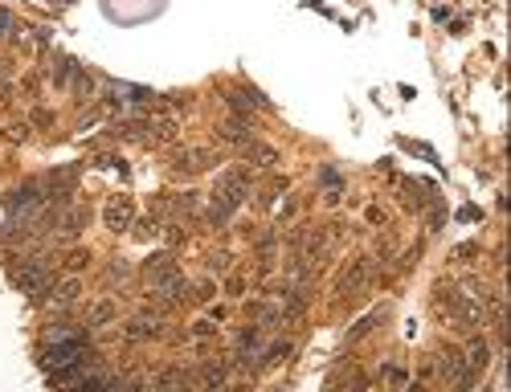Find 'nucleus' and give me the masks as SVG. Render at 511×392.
Instances as JSON below:
<instances>
[{
    "label": "nucleus",
    "mask_w": 511,
    "mask_h": 392,
    "mask_svg": "<svg viewBox=\"0 0 511 392\" xmlns=\"http://www.w3.org/2000/svg\"><path fill=\"white\" fill-rule=\"evenodd\" d=\"M78 294H82V286H78V282H74V278H70V282H62V286H58V290H53V307L62 310V307H70V303H74V298H78Z\"/></svg>",
    "instance_id": "0eeeda50"
},
{
    "label": "nucleus",
    "mask_w": 511,
    "mask_h": 392,
    "mask_svg": "<svg viewBox=\"0 0 511 392\" xmlns=\"http://www.w3.org/2000/svg\"><path fill=\"white\" fill-rule=\"evenodd\" d=\"M13 282H17L25 294L41 298V294H50V286H53V270L45 266V258H21V266H13Z\"/></svg>",
    "instance_id": "f257e3e1"
},
{
    "label": "nucleus",
    "mask_w": 511,
    "mask_h": 392,
    "mask_svg": "<svg viewBox=\"0 0 511 392\" xmlns=\"http://www.w3.org/2000/svg\"><path fill=\"white\" fill-rule=\"evenodd\" d=\"M172 168H176V172H200V168H213V151H209V147H188V151L176 156Z\"/></svg>",
    "instance_id": "20e7f679"
},
{
    "label": "nucleus",
    "mask_w": 511,
    "mask_h": 392,
    "mask_svg": "<svg viewBox=\"0 0 511 392\" xmlns=\"http://www.w3.org/2000/svg\"><path fill=\"white\" fill-rule=\"evenodd\" d=\"M466 364H470L475 372H483V368L491 364V347H487V339H483V335H475V339L466 343Z\"/></svg>",
    "instance_id": "39448f33"
},
{
    "label": "nucleus",
    "mask_w": 511,
    "mask_h": 392,
    "mask_svg": "<svg viewBox=\"0 0 511 392\" xmlns=\"http://www.w3.org/2000/svg\"><path fill=\"white\" fill-rule=\"evenodd\" d=\"M209 270H213V274H225V270H230V254H225V249L213 254V258H209Z\"/></svg>",
    "instance_id": "9d476101"
},
{
    "label": "nucleus",
    "mask_w": 511,
    "mask_h": 392,
    "mask_svg": "<svg viewBox=\"0 0 511 392\" xmlns=\"http://www.w3.org/2000/svg\"><path fill=\"white\" fill-rule=\"evenodd\" d=\"M221 139H230V143H249V123L246 119H225V123H221Z\"/></svg>",
    "instance_id": "423d86ee"
},
{
    "label": "nucleus",
    "mask_w": 511,
    "mask_h": 392,
    "mask_svg": "<svg viewBox=\"0 0 511 392\" xmlns=\"http://www.w3.org/2000/svg\"><path fill=\"white\" fill-rule=\"evenodd\" d=\"M115 319V303H95V310H90V327H102Z\"/></svg>",
    "instance_id": "1a4fd4ad"
},
{
    "label": "nucleus",
    "mask_w": 511,
    "mask_h": 392,
    "mask_svg": "<svg viewBox=\"0 0 511 392\" xmlns=\"http://www.w3.org/2000/svg\"><path fill=\"white\" fill-rule=\"evenodd\" d=\"M102 221H107L111 233H123V229H131V221H135V205L127 196H115V200L102 209Z\"/></svg>",
    "instance_id": "7ed1b4c3"
},
{
    "label": "nucleus",
    "mask_w": 511,
    "mask_h": 392,
    "mask_svg": "<svg viewBox=\"0 0 511 392\" xmlns=\"http://www.w3.org/2000/svg\"><path fill=\"white\" fill-rule=\"evenodd\" d=\"M384 380H393V384H401V380H405V372H401V368H384Z\"/></svg>",
    "instance_id": "ddd939ff"
},
{
    "label": "nucleus",
    "mask_w": 511,
    "mask_h": 392,
    "mask_svg": "<svg viewBox=\"0 0 511 392\" xmlns=\"http://www.w3.org/2000/svg\"><path fill=\"white\" fill-rule=\"evenodd\" d=\"M193 298H197V303H205V298H213V282H200V286H197V294H193Z\"/></svg>",
    "instance_id": "f8f14e48"
},
{
    "label": "nucleus",
    "mask_w": 511,
    "mask_h": 392,
    "mask_svg": "<svg viewBox=\"0 0 511 392\" xmlns=\"http://www.w3.org/2000/svg\"><path fill=\"white\" fill-rule=\"evenodd\" d=\"M372 274H377V266H372V258H360L352 261L344 274L335 278V294L340 298H360L364 290H368V282H372Z\"/></svg>",
    "instance_id": "f03ea898"
},
{
    "label": "nucleus",
    "mask_w": 511,
    "mask_h": 392,
    "mask_svg": "<svg viewBox=\"0 0 511 392\" xmlns=\"http://www.w3.org/2000/svg\"><path fill=\"white\" fill-rule=\"evenodd\" d=\"M478 254V245H458V249H454V261H462V258H475Z\"/></svg>",
    "instance_id": "9b49d317"
},
{
    "label": "nucleus",
    "mask_w": 511,
    "mask_h": 392,
    "mask_svg": "<svg viewBox=\"0 0 511 392\" xmlns=\"http://www.w3.org/2000/svg\"><path fill=\"white\" fill-rule=\"evenodd\" d=\"M246 156L254 163H258V168H270V163L279 160V156H274V147H266V143H254V139H249L246 143Z\"/></svg>",
    "instance_id": "6e6552de"
}]
</instances>
